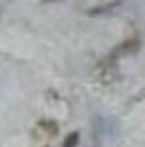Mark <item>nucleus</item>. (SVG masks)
I'll return each instance as SVG.
<instances>
[{"label": "nucleus", "instance_id": "f03ea898", "mask_svg": "<svg viewBox=\"0 0 145 147\" xmlns=\"http://www.w3.org/2000/svg\"><path fill=\"white\" fill-rule=\"evenodd\" d=\"M77 141H79V134H77V132H72L66 141H64V145H62V147H75V145H77Z\"/></svg>", "mask_w": 145, "mask_h": 147}, {"label": "nucleus", "instance_id": "f257e3e1", "mask_svg": "<svg viewBox=\"0 0 145 147\" xmlns=\"http://www.w3.org/2000/svg\"><path fill=\"white\" fill-rule=\"evenodd\" d=\"M139 49V40H127V42H123L119 46V49H115L112 53H110V59H119L121 55H125V53H132V51Z\"/></svg>", "mask_w": 145, "mask_h": 147}]
</instances>
